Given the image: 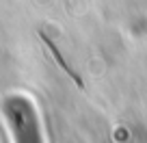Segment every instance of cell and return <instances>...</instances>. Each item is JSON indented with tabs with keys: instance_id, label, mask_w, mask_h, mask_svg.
<instances>
[{
	"instance_id": "6da1fadb",
	"label": "cell",
	"mask_w": 147,
	"mask_h": 143,
	"mask_svg": "<svg viewBox=\"0 0 147 143\" xmlns=\"http://www.w3.org/2000/svg\"><path fill=\"white\" fill-rule=\"evenodd\" d=\"M39 37H41V41L46 43V48H48V52H50V54H52V59H54V63L59 65V67L63 69L65 74H67L69 78L74 80V85H76V87H78V89H84V83H82V78H80V74H78V72H76V69H74L71 65L67 63V61H65V56L61 54L59 46H56V43L52 41V37H50V35H46V33L41 30V33H39Z\"/></svg>"
}]
</instances>
